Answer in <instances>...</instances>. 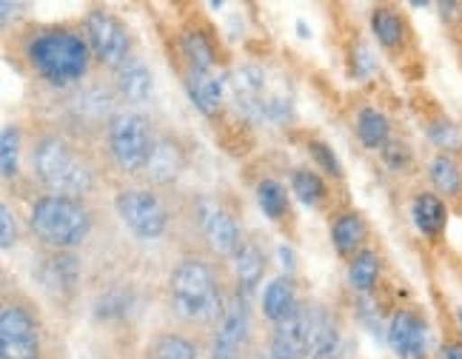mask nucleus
<instances>
[{
    "label": "nucleus",
    "mask_w": 462,
    "mask_h": 359,
    "mask_svg": "<svg viewBox=\"0 0 462 359\" xmlns=\"http://www.w3.org/2000/svg\"><path fill=\"white\" fill-rule=\"evenodd\" d=\"M235 289L220 265L203 254L180 257L169 272L166 299L171 317L189 331H215L226 317Z\"/></svg>",
    "instance_id": "obj_1"
},
{
    "label": "nucleus",
    "mask_w": 462,
    "mask_h": 359,
    "mask_svg": "<svg viewBox=\"0 0 462 359\" xmlns=\"http://www.w3.org/2000/svg\"><path fill=\"white\" fill-rule=\"evenodd\" d=\"M21 60L41 83L58 92H75L92 75L95 55L83 29L41 23L21 32Z\"/></svg>",
    "instance_id": "obj_2"
},
{
    "label": "nucleus",
    "mask_w": 462,
    "mask_h": 359,
    "mask_svg": "<svg viewBox=\"0 0 462 359\" xmlns=\"http://www.w3.org/2000/svg\"><path fill=\"white\" fill-rule=\"evenodd\" d=\"M32 177L46 194L80 197L86 200L97 189V163L80 140L69 137L60 129H46L34 137L29 149Z\"/></svg>",
    "instance_id": "obj_3"
},
{
    "label": "nucleus",
    "mask_w": 462,
    "mask_h": 359,
    "mask_svg": "<svg viewBox=\"0 0 462 359\" xmlns=\"http://www.w3.org/2000/svg\"><path fill=\"white\" fill-rule=\"evenodd\" d=\"M29 228L46 251H78L95 228V211L80 197L41 194L29 208Z\"/></svg>",
    "instance_id": "obj_4"
},
{
    "label": "nucleus",
    "mask_w": 462,
    "mask_h": 359,
    "mask_svg": "<svg viewBox=\"0 0 462 359\" xmlns=\"http://www.w3.org/2000/svg\"><path fill=\"white\" fill-rule=\"evenodd\" d=\"M117 92L112 83L103 80H86L83 86H78L75 92H69V97L63 100L60 109V132H66L75 140H95V137H106L112 120L117 117Z\"/></svg>",
    "instance_id": "obj_5"
},
{
    "label": "nucleus",
    "mask_w": 462,
    "mask_h": 359,
    "mask_svg": "<svg viewBox=\"0 0 462 359\" xmlns=\"http://www.w3.org/2000/svg\"><path fill=\"white\" fill-rule=\"evenodd\" d=\"M157 129L149 115L137 112V109H120L117 117L112 120L109 132H106V154H109L112 166L120 174L129 177H143L146 163L152 157Z\"/></svg>",
    "instance_id": "obj_6"
},
{
    "label": "nucleus",
    "mask_w": 462,
    "mask_h": 359,
    "mask_svg": "<svg viewBox=\"0 0 462 359\" xmlns=\"http://www.w3.org/2000/svg\"><path fill=\"white\" fill-rule=\"evenodd\" d=\"M0 359H43V319L26 294H4Z\"/></svg>",
    "instance_id": "obj_7"
},
{
    "label": "nucleus",
    "mask_w": 462,
    "mask_h": 359,
    "mask_svg": "<svg viewBox=\"0 0 462 359\" xmlns=\"http://www.w3.org/2000/svg\"><path fill=\"white\" fill-rule=\"evenodd\" d=\"M80 29L86 34L88 49H92L97 66L117 71L120 66H126L134 58V38L129 26L106 6L86 9Z\"/></svg>",
    "instance_id": "obj_8"
},
{
    "label": "nucleus",
    "mask_w": 462,
    "mask_h": 359,
    "mask_svg": "<svg viewBox=\"0 0 462 359\" xmlns=\"http://www.w3.org/2000/svg\"><path fill=\"white\" fill-rule=\"evenodd\" d=\"M115 211L137 240H160L171 226V211L154 189H120Z\"/></svg>",
    "instance_id": "obj_9"
},
{
    "label": "nucleus",
    "mask_w": 462,
    "mask_h": 359,
    "mask_svg": "<svg viewBox=\"0 0 462 359\" xmlns=\"http://www.w3.org/2000/svg\"><path fill=\"white\" fill-rule=\"evenodd\" d=\"M191 217L200 226L203 240L215 260H231L245 245L237 214L226 208L223 203H215V200H208V197H203L200 203H194Z\"/></svg>",
    "instance_id": "obj_10"
},
{
    "label": "nucleus",
    "mask_w": 462,
    "mask_h": 359,
    "mask_svg": "<svg viewBox=\"0 0 462 359\" xmlns=\"http://www.w3.org/2000/svg\"><path fill=\"white\" fill-rule=\"evenodd\" d=\"M319 305L303 299L282 322L272 326L269 334V359H311L314 328Z\"/></svg>",
    "instance_id": "obj_11"
},
{
    "label": "nucleus",
    "mask_w": 462,
    "mask_h": 359,
    "mask_svg": "<svg viewBox=\"0 0 462 359\" xmlns=\"http://www.w3.org/2000/svg\"><path fill=\"white\" fill-rule=\"evenodd\" d=\"M83 277V262L78 251H43L34 262V282L41 291L58 305H69L78 297Z\"/></svg>",
    "instance_id": "obj_12"
},
{
    "label": "nucleus",
    "mask_w": 462,
    "mask_h": 359,
    "mask_svg": "<svg viewBox=\"0 0 462 359\" xmlns=\"http://www.w3.org/2000/svg\"><path fill=\"white\" fill-rule=\"evenodd\" d=\"M252 299L243 294H231L226 317L220 326L211 331V356L208 359H248V345H252Z\"/></svg>",
    "instance_id": "obj_13"
},
{
    "label": "nucleus",
    "mask_w": 462,
    "mask_h": 359,
    "mask_svg": "<svg viewBox=\"0 0 462 359\" xmlns=\"http://www.w3.org/2000/svg\"><path fill=\"white\" fill-rule=\"evenodd\" d=\"M186 169H189V146L183 143V137H177L171 132H160L143 171L146 183L152 189H169L186 174Z\"/></svg>",
    "instance_id": "obj_14"
},
{
    "label": "nucleus",
    "mask_w": 462,
    "mask_h": 359,
    "mask_svg": "<svg viewBox=\"0 0 462 359\" xmlns=\"http://www.w3.org/2000/svg\"><path fill=\"white\" fill-rule=\"evenodd\" d=\"M429 319L414 308L394 311L388 322V345L397 359H429Z\"/></svg>",
    "instance_id": "obj_15"
},
{
    "label": "nucleus",
    "mask_w": 462,
    "mask_h": 359,
    "mask_svg": "<svg viewBox=\"0 0 462 359\" xmlns=\"http://www.w3.org/2000/svg\"><path fill=\"white\" fill-rule=\"evenodd\" d=\"M177 51H180L183 69L200 71V75H211V71H215V66L220 63L215 29L203 26L198 21H189L180 29V34H177Z\"/></svg>",
    "instance_id": "obj_16"
},
{
    "label": "nucleus",
    "mask_w": 462,
    "mask_h": 359,
    "mask_svg": "<svg viewBox=\"0 0 462 359\" xmlns=\"http://www.w3.org/2000/svg\"><path fill=\"white\" fill-rule=\"evenodd\" d=\"M331 245L340 260H354L363 248H368V220L363 217V211L357 208H343L331 217Z\"/></svg>",
    "instance_id": "obj_17"
},
{
    "label": "nucleus",
    "mask_w": 462,
    "mask_h": 359,
    "mask_svg": "<svg viewBox=\"0 0 462 359\" xmlns=\"http://www.w3.org/2000/svg\"><path fill=\"white\" fill-rule=\"evenodd\" d=\"M371 34H374L377 43L388 55H400V51H405V46L411 43L408 17L394 4H380L371 9Z\"/></svg>",
    "instance_id": "obj_18"
},
{
    "label": "nucleus",
    "mask_w": 462,
    "mask_h": 359,
    "mask_svg": "<svg viewBox=\"0 0 462 359\" xmlns=\"http://www.w3.org/2000/svg\"><path fill=\"white\" fill-rule=\"evenodd\" d=\"M265 268H269V257H265L260 243L245 240V245L231 257V282H235V291L243 294L245 299H252L265 277Z\"/></svg>",
    "instance_id": "obj_19"
},
{
    "label": "nucleus",
    "mask_w": 462,
    "mask_h": 359,
    "mask_svg": "<svg viewBox=\"0 0 462 359\" xmlns=\"http://www.w3.org/2000/svg\"><path fill=\"white\" fill-rule=\"evenodd\" d=\"M112 86H115L120 103L143 106L154 92V75H152V69L146 66V60H140L134 55L126 66H120L117 71H112Z\"/></svg>",
    "instance_id": "obj_20"
},
{
    "label": "nucleus",
    "mask_w": 462,
    "mask_h": 359,
    "mask_svg": "<svg viewBox=\"0 0 462 359\" xmlns=\"http://www.w3.org/2000/svg\"><path fill=\"white\" fill-rule=\"evenodd\" d=\"M411 220L429 240H439L448 228V203L437 191H420L411 200Z\"/></svg>",
    "instance_id": "obj_21"
},
{
    "label": "nucleus",
    "mask_w": 462,
    "mask_h": 359,
    "mask_svg": "<svg viewBox=\"0 0 462 359\" xmlns=\"http://www.w3.org/2000/svg\"><path fill=\"white\" fill-rule=\"evenodd\" d=\"M300 302L303 299L297 294V280L291 274H280L263 289L260 308H263V317L269 319L272 326H277V322H282L289 314H294Z\"/></svg>",
    "instance_id": "obj_22"
},
{
    "label": "nucleus",
    "mask_w": 462,
    "mask_h": 359,
    "mask_svg": "<svg viewBox=\"0 0 462 359\" xmlns=\"http://www.w3.org/2000/svg\"><path fill=\"white\" fill-rule=\"evenodd\" d=\"M183 86L203 117L217 120L223 115V83L215 75H200V71L183 69Z\"/></svg>",
    "instance_id": "obj_23"
},
{
    "label": "nucleus",
    "mask_w": 462,
    "mask_h": 359,
    "mask_svg": "<svg viewBox=\"0 0 462 359\" xmlns=\"http://www.w3.org/2000/svg\"><path fill=\"white\" fill-rule=\"evenodd\" d=\"M354 132H357V140L363 143V149L383 154L391 143V120L385 112L377 109V106H363V109L357 112Z\"/></svg>",
    "instance_id": "obj_24"
},
{
    "label": "nucleus",
    "mask_w": 462,
    "mask_h": 359,
    "mask_svg": "<svg viewBox=\"0 0 462 359\" xmlns=\"http://www.w3.org/2000/svg\"><path fill=\"white\" fill-rule=\"evenodd\" d=\"M429 183L442 200H462V166L451 154H434L429 163Z\"/></svg>",
    "instance_id": "obj_25"
},
{
    "label": "nucleus",
    "mask_w": 462,
    "mask_h": 359,
    "mask_svg": "<svg viewBox=\"0 0 462 359\" xmlns=\"http://www.w3.org/2000/svg\"><path fill=\"white\" fill-rule=\"evenodd\" d=\"M343 351V326L328 308H317V328L311 359H340Z\"/></svg>",
    "instance_id": "obj_26"
},
{
    "label": "nucleus",
    "mask_w": 462,
    "mask_h": 359,
    "mask_svg": "<svg viewBox=\"0 0 462 359\" xmlns=\"http://www.w3.org/2000/svg\"><path fill=\"white\" fill-rule=\"evenodd\" d=\"M291 194L303 206H309V208H326V203H328V183H326V177L319 174L317 169L297 166L291 171Z\"/></svg>",
    "instance_id": "obj_27"
},
{
    "label": "nucleus",
    "mask_w": 462,
    "mask_h": 359,
    "mask_svg": "<svg viewBox=\"0 0 462 359\" xmlns=\"http://www.w3.org/2000/svg\"><path fill=\"white\" fill-rule=\"evenodd\" d=\"M146 359H200V351L180 331H160L146 343Z\"/></svg>",
    "instance_id": "obj_28"
},
{
    "label": "nucleus",
    "mask_w": 462,
    "mask_h": 359,
    "mask_svg": "<svg viewBox=\"0 0 462 359\" xmlns=\"http://www.w3.org/2000/svg\"><path fill=\"white\" fill-rule=\"evenodd\" d=\"M257 206L272 223H286L291 217V197L289 189L274 177H263L257 183Z\"/></svg>",
    "instance_id": "obj_29"
},
{
    "label": "nucleus",
    "mask_w": 462,
    "mask_h": 359,
    "mask_svg": "<svg viewBox=\"0 0 462 359\" xmlns=\"http://www.w3.org/2000/svg\"><path fill=\"white\" fill-rule=\"evenodd\" d=\"M383 277V260L374 248H363L357 257L348 262V285L357 294H371Z\"/></svg>",
    "instance_id": "obj_30"
},
{
    "label": "nucleus",
    "mask_w": 462,
    "mask_h": 359,
    "mask_svg": "<svg viewBox=\"0 0 462 359\" xmlns=\"http://www.w3.org/2000/svg\"><path fill=\"white\" fill-rule=\"evenodd\" d=\"M95 319L100 322H120L134 311V291L129 285H115V289H106L95 299Z\"/></svg>",
    "instance_id": "obj_31"
},
{
    "label": "nucleus",
    "mask_w": 462,
    "mask_h": 359,
    "mask_svg": "<svg viewBox=\"0 0 462 359\" xmlns=\"http://www.w3.org/2000/svg\"><path fill=\"white\" fill-rule=\"evenodd\" d=\"M425 137H429L431 146L439 149V154H462V132L448 115L437 112L434 117L425 120Z\"/></svg>",
    "instance_id": "obj_32"
},
{
    "label": "nucleus",
    "mask_w": 462,
    "mask_h": 359,
    "mask_svg": "<svg viewBox=\"0 0 462 359\" xmlns=\"http://www.w3.org/2000/svg\"><path fill=\"white\" fill-rule=\"evenodd\" d=\"M21 157H23V132L17 123H6L0 132V171L6 183H14L21 174Z\"/></svg>",
    "instance_id": "obj_33"
},
{
    "label": "nucleus",
    "mask_w": 462,
    "mask_h": 359,
    "mask_svg": "<svg viewBox=\"0 0 462 359\" xmlns=\"http://www.w3.org/2000/svg\"><path fill=\"white\" fill-rule=\"evenodd\" d=\"M309 152H311V157L317 160V166L323 169V174H328V177H334V180H343V177H346L340 157L334 154V149L328 146L326 140H309Z\"/></svg>",
    "instance_id": "obj_34"
},
{
    "label": "nucleus",
    "mask_w": 462,
    "mask_h": 359,
    "mask_svg": "<svg viewBox=\"0 0 462 359\" xmlns=\"http://www.w3.org/2000/svg\"><path fill=\"white\" fill-rule=\"evenodd\" d=\"M383 163H385L388 171L405 174V171H411V166H414V152H411V146H408V143L391 140L388 149L383 152Z\"/></svg>",
    "instance_id": "obj_35"
},
{
    "label": "nucleus",
    "mask_w": 462,
    "mask_h": 359,
    "mask_svg": "<svg viewBox=\"0 0 462 359\" xmlns=\"http://www.w3.org/2000/svg\"><path fill=\"white\" fill-rule=\"evenodd\" d=\"M0 245H4V251L17 245V217L9 203L0 206Z\"/></svg>",
    "instance_id": "obj_36"
},
{
    "label": "nucleus",
    "mask_w": 462,
    "mask_h": 359,
    "mask_svg": "<svg viewBox=\"0 0 462 359\" xmlns=\"http://www.w3.org/2000/svg\"><path fill=\"white\" fill-rule=\"evenodd\" d=\"M442 359H462L459 345H442Z\"/></svg>",
    "instance_id": "obj_37"
},
{
    "label": "nucleus",
    "mask_w": 462,
    "mask_h": 359,
    "mask_svg": "<svg viewBox=\"0 0 462 359\" xmlns=\"http://www.w3.org/2000/svg\"><path fill=\"white\" fill-rule=\"evenodd\" d=\"M280 257H282V262H286L289 274H291V272H294V265H291V262H294V254H291V248H289V245H282V248H280Z\"/></svg>",
    "instance_id": "obj_38"
},
{
    "label": "nucleus",
    "mask_w": 462,
    "mask_h": 359,
    "mask_svg": "<svg viewBox=\"0 0 462 359\" xmlns=\"http://www.w3.org/2000/svg\"><path fill=\"white\" fill-rule=\"evenodd\" d=\"M457 322H459V328H462V308H457Z\"/></svg>",
    "instance_id": "obj_39"
}]
</instances>
